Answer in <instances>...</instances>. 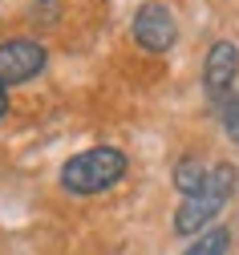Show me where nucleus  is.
I'll return each mask as SVG.
<instances>
[{"instance_id": "f257e3e1", "label": "nucleus", "mask_w": 239, "mask_h": 255, "mask_svg": "<svg viewBox=\"0 0 239 255\" xmlns=\"http://www.w3.org/2000/svg\"><path fill=\"white\" fill-rule=\"evenodd\" d=\"M126 170H130V158L118 146H89L61 166V186L69 195L89 199V195H101V190L118 186L126 178Z\"/></svg>"}, {"instance_id": "f03ea898", "label": "nucleus", "mask_w": 239, "mask_h": 255, "mask_svg": "<svg viewBox=\"0 0 239 255\" xmlns=\"http://www.w3.org/2000/svg\"><path fill=\"white\" fill-rule=\"evenodd\" d=\"M235 186H239V170L231 162L211 166L203 190L191 195V199H183V207L175 211V235H203V231H211V219H219V211L231 203Z\"/></svg>"}, {"instance_id": "7ed1b4c3", "label": "nucleus", "mask_w": 239, "mask_h": 255, "mask_svg": "<svg viewBox=\"0 0 239 255\" xmlns=\"http://www.w3.org/2000/svg\"><path fill=\"white\" fill-rule=\"evenodd\" d=\"M45 61H49V53H45V45H37V41H28V37L4 41V45H0V85L12 89V85L32 81V77L45 69Z\"/></svg>"}, {"instance_id": "20e7f679", "label": "nucleus", "mask_w": 239, "mask_h": 255, "mask_svg": "<svg viewBox=\"0 0 239 255\" xmlns=\"http://www.w3.org/2000/svg\"><path fill=\"white\" fill-rule=\"evenodd\" d=\"M130 28H134V41H138L146 53H166L170 45H175V37H179L175 12H170L162 0H146V4H138Z\"/></svg>"}, {"instance_id": "39448f33", "label": "nucleus", "mask_w": 239, "mask_h": 255, "mask_svg": "<svg viewBox=\"0 0 239 255\" xmlns=\"http://www.w3.org/2000/svg\"><path fill=\"white\" fill-rule=\"evenodd\" d=\"M235 77H239V49L231 41H215L207 49V61H203V89H207V98L215 106L231 102Z\"/></svg>"}, {"instance_id": "423d86ee", "label": "nucleus", "mask_w": 239, "mask_h": 255, "mask_svg": "<svg viewBox=\"0 0 239 255\" xmlns=\"http://www.w3.org/2000/svg\"><path fill=\"white\" fill-rule=\"evenodd\" d=\"M207 174H211V166L187 154V158H179V162H175V190H179L183 199H191V195H199V190H203Z\"/></svg>"}, {"instance_id": "0eeeda50", "label": "nucleus", "mask_w": 239, "mask_h": 255, "mask_svg": "<svg viewBox=\"0 0 239 255\" xmlns=\"http://www.w3.org/2000/svg\"><path fill=\"white\" fill-rule=\"evenodd\" d=\"M227 247H231V231L227 227H211V231H203L183 255H227Z\"/></svg>"}, {"instance_id": "6e6552de", "label": "nucleus", "mask_w": 239, "mask_h": 255, "mask_svg": "<svg viewBox=\"0 0 239 255\" xmlns=\"http://www.w3.org/2000/svg\"><path fill=\"white\" fill-rule=\"evenodd\" d=\"M223 126H227V138L239 146V93H235V98L223 106Z\"/></svg>"}, {"instance_id": "1a4fd4ad", "label": "nucleus", "mask_w": 239, "mask_h": 255, "mask_svg": "<svg viewBox=\"0 0 239 255\" xmlns=\"http://www.w3.org/2000/svg\"><path fill=\"white\" fill-rule=\"evenodd\" d=\"M4 114H8V89L0 85V118H4Z\"/></svg>"}]
</instances>
